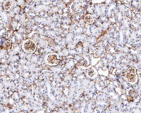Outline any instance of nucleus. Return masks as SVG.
Segmentation results:
<instances>
[{"mask_svg":"<svg viewBox=\"0 0 141 113\" xmlns=\"http://www.w3.org/2000/svg\"><path fill=\"white\" fill-rule=\"evenodd\" d=\"M12 5V2L10 1L6 2L4 5V9L6 10H8L10 8Z\"/></svg>","mask_w":141,"mask_h":113,"instance_id":"7ed1b4c3","label":"nucleus"},{"mask_svg":"<svg viewBox=\"0 0 141 113\" xmlns=\"http://www.w3.org/2000/svg\"><path fill=\"white\" fill-rule=\"evenodd\" d=\"M46 61L49 64L55 65L58 63L59 59L57 55L52 53L48 55L47 57Z\"/></svg>","mask_w":141,"mask_h":113,"instance_id":"f03ea898","label":"nucleus"},{"mask_svg":"<svg viewBox=\"0 0 141 113\" xmlns=\"http://www.w3.org/2000/svg\"><path fill=\"white\" fill-rule=\"evenodd\" d=\"M4 46L5 48H9L11 47V44L9 41H7L4 44Z\"/></svg>","mask_w":141,"mask_h":113,"instance_id":"20e7f679","label":"nucleus"},{"mask_svg":"<svg viewBox=\"0 0 141 113\" xmlns=\"http://www.w3.org/2000/svg\"><path fill=\"white\" fill-rule=\"evenodd\" d=\"M36 46L34 42L31 40H28L23 44V48L27 52H33L35 50Z\"/></svg>","mask_w":141,"mask_h":113,"instance_id":"f257e3e1","label":"nucleus"}]
</instances>
